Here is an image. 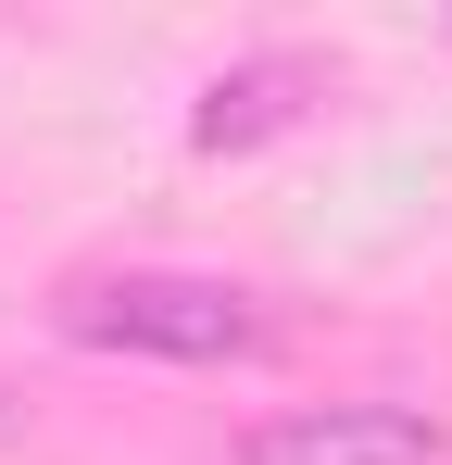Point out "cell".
I'll return each mask as SVG.
<instances>
[{
    "instance_id": "6da1fadb",
    "label": "cell",
    "mask_w": 452,
    "mask_h": 465,
    "mask_svg": "<svg viewBox=\"0 0 452 465\" xmlns=\"http://www.w3.org/2000/svg\"><path fill=\"white\" fill-rule=\"evenodd\" d=\"M64 327L88 340V352H163V365H239V352L277 340L251 290H226V277H176V264L75 277V290H64Z\"/></svg>"
},
{
    "instance_id": "3957f363",
    "label": "cell",
    "mask_w": 452,
    "mask_h": 465,
    "mask_svg": "<svg viewBox=\"0 0 452 465\" xmlns=\"http://www.w3.org/2000/svg\"><path fill=\"white\" fill-rule=\"evenodd\" d=\"M301 64H251V76H214V101H201V152H239V139H264V126H290L301 101Z\"/></svg>"
},
{
    "instance_id": "7a4b0ae2",
    "label": "cell",
    "mask_w": 452,
    "mask_h": 465,
    "mask_svg": "<svg viewBox=\"0 0 452 465\" xmlns=\"http://www.w3.org/2000/svg\"><path fill=\"white\" fill-rule=\"evenodd\" d=\"M440 415L415 402H301V415H264L239 428V465H440Z\"/></svg>"
},
{
    "instance_id": "277c9868",
    "label": "cell",
    "mask_w": 452,
    "mask_h": 465,
    "mask_svg": "<svg viewBox=\"0 0 452 465\" xmlns=\"http://www.w3.org/2000/svg\"><path fill=\"white\" fill-rule=\"evenodd\" d=\"M13 440H25V402H13V390H0V453H13Z\"/></svg>"
}]
</instances>
